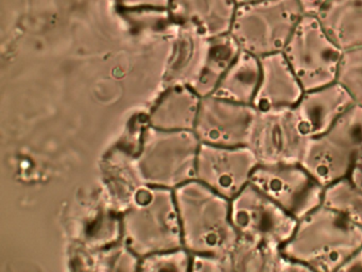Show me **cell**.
<instances>
[{"instance_id":"6da1fadb","label":"cell","mask_w":362,"mask_h":272,"mask_svg":"<svg viewBox=\"0 0 362 272\" xmlns=\"http://www.w3.org/2000/svg\"><path fill=\"white\" fill-rule=\"evenodd\" d=\"M173 191L183 248L190 255L221 259L230 269L228 259L239 239L230 220V200L197 178Z\"/></svg>"},{"instance_id":"7a4b0ae2","label":"cell","mask_w":362,"mask_h":272,"mask_svg":"<svg viewBox=\"0 0 362 272\" xmlns=\"http://www.w3.org/2000/svg\"><path fill=\"white\" fill-rule=\"evenodd\" d=\"M362 244V227L321 204L298 219L283 252L310 271H340Z\"/></svg>"},{"instance_id":"3957f363","label":"cell","mask_w":362,"mask_h":272,"mask_svg":"<svg viewBox=\"0 0 362 272\" xmlns=\"http://www.w3.org/2000/svg\"><path fill=\"white\" fill-rule=\"evenodd\" d=\"M127 249L139 259L183 248L173 189L144 184L122 219Z\"/></svg>"},{"instance_id":"277c9868","label":"cell","mask_w":362,"mask_h":272,"mask_svg":"<svg viewBox=\"0 0 362 272\" xmlns=\"http://www.w3.org/2000/svg\"><path fill=\"white\" fill-rule=\"evenodd\" d=\"M135 167L144 184L175 189L196 178L197 155L201 142L194 130L144 131Z\"/></svg>"},{"instance_id":"5b68a950","label":"cell","mask_w":362,"mask_h":272,"mask_svg":"<svg viewBox=\"0 0 362 272\" xmlns=\"http://www.w3.org/2000/svg\"><path fill=\"white\" fill-rule=\"evenodd\" d=\"M303 15L298 0H259L239 4L230 34L241 50L256 57L283 52Z\"/></svg>"},{"instance_id":"8992f818","label":"cell","mask_w":362,"mask_h":272,"mask_svg":"<svg viewBox=\"0 0 362 272\" xmlns=\"http://www.w3.org/2000/svg\"><path fill=\"white\" fill-rule=\"evenodd\" d=\"M362 149V106L354 103L321 135L307 137L300 163L322 186L349 176Z\"/></svg>"},{"instance_id":"52a82bcc","label":"cell","mask_w":362,"mask_h":272,"mask_svg":"<svg viewBox=\"0 0 362 272\" xmlns=\"http://www.w3.org/2000/svg\"><path fill=\"white\" fill-rule=\"evenodd\" d=\"M283 53L305 91L336 82L343 50L317 15H303Z\"/></svg>"},{"instance_id":"ba28073f","label":"cell","mask_w":362,"mask_h":272,"mask_svg":"<svg viewBox=\"0 0 362 272\" xmlns=\"http://www.w3.org/2000/svg\"><path fill=\"white\" fill-rule=\"evenodd\" d=\"M230 220L239 237L281 248L298 223L251 183L230 200Z\"/></svg>"},{"instance_id":"9c48e42d","label":"cell","mask_w":362,"mask_h":272,"mask_svg":"<svg viewBox=\"0 0 362 272\" xmlns=\"http://www.w3.org/2000/svg\"><path fill=\"white\" fill-rule=\"evenodd\" d=\"M251 184L298 220L321 205L324 187L300 163L259 164Z\"/></svg>"},{"instance_id":"30bf717a","label":"cell","mask_w":362,"mask_h":272,"mask_svg":"<svg viewBox=\"0 0 362 272\" xmlns=\"http://www.w3.org/2000/svg\"><path fill=\"white\" fill-rule=\"evenodd\" d=\"M258 165L259 161L249 146H215L201 142L196 178L232 200L251 183Z\"/></svg>"},{"instance_id":"8fae6325","label":"cell","mask_w":362,"mask_h":272,"mask_svg":"<svg viewBox=\"0 0 362 272\" xmlns=\"http://www.w3.org/2000/svg\"><path fill=\"white\" fill-rule=\"evenodd\" d=\"M306 138L292 108L257 110L247 146L259 164L300 163Z\"/></svg>"},{"instance_id":"7c38bea8","label":"cell","mask_w":362,"mask_h":272,"mask_svg":"<svg viewBox=\"0 0 362 272\" xmlns=\"http://www.w3.org/2000/svg\"><path fill=\"white\" fill-rule=\"evenodd\" d=\"M256 115L257 110L251 104L207 96L201 99L194 131L205 144L247 146Z\"/></svg>"},{"instance_id":"4fadbf2b","label":"cell","mask_w":362,"mask_h":272,"mask_svg":"<svg viewBox=\"0 0 362 272\" xmlns=\"http://www.w3.org/2000/svg\"><path fill=\"white\" fill-rule=\"evenodd\" d=\"M354 101L338 82L305 91L292 108L298 127L306 137L325 133Z\"/></svg>"},{"instance_id":"5bb4252c","label":"cell","mask_w":362,"mask_h":272,"mask_svg":"<svg viewBox=\"0 0 362 272\" xmlns=\"http://www.w3.org/2000/svg\"><path fill=\"white\" fill-rule=\"evenodd\" d=\"M262 76L254 98L257 110L293 108L304 94V87L294 74L283 52L260 57Z\"/></svg>"},{"instance_id":"9a60e30c","label":"cell","mask_w":362,"mask_h":272,"mask_svg":"<svg viewBox=\"0 0 362 272\" xmlns=\"http://www.w3.org/2000/svg\"><path fill=\"white\" fill-rule=\"evenodd\" d=\"M236 8L235 0H170L169 6L177 25L192 26L207 38L230 33Z\"/></svg>"},{"instance_id":"2e32d148","label":"cell","mask_w":362,"mask_h":272,"mask_svg":"<svg viewBox=\"0 0 362 272\" xmlns=\"http://www.w3.org/2000/svg\"><path fill=\"white\" fill-rule=\"evenodd\" d=\"M200 95L189 85L173 83L163 93L149 116L152 127L160 130H194L201 103Z\"/></svg>"},{"instance_id":"e0dca14e","label":"cell","mask_w":362,"mask_h":272,"mask_svg":"<svg viewBox=\"0 0 362 272\" xmlns=\"http://www.w3.org/2000/svg\"><path fill=\"white\" fill-rule=\"evenodd\" d=\"M317 16L343 51L362 47V0H328Z\"/></svg>"},{"instance_id":"ac0fdd59","label":"cell","mask_w":362,"mask_h":272,"mask_svg":"<svg viewBox=\"0 0 362 272\" xmlns=\"http://www.w3.org/2000/svg\"><path fill=\"white\" fill-rule=\"evenodd\" d=\"M262 76L260 57L240 50L232 65L226 70L213 96L253 106Z\"/></svg>"},{"instance_id":"d6986e66","label":"cell","mask_w":362,"mask_h":272,"mask_svg":"<svg viewBox=\"0 0 362 272\" xmlns=\"http://www.w3.org/2000/svg\"><path fill=\"white\" fill-rule=\"evenodd\" d=\"M240 50V47L230 33L209 38L200 72L190 87L201 97L213 95L222 76Z\"/></svg>"},{"instance_id":"ffe728a7","label":"cell","mask_w":362,"mask_h":272,"mask_svg":"<svg viewBox=\"0 0 362 272\" xmlns=\"http://www.w3.org/2000/svg\"><path fill=\"white\" fill-rule=\"evenodd\" d=\"M322 204L362 227V189L349 176L326 186Z\"/></svg>"},{"instance_id":"44dd1931","label":"cell","mask_w":362,"mask_h":272,"mask_svg":"<svg viewBox=\"0 0 362 272\" xmlns=\"http://www.w3.org/2000/svg\"><path fill=\"white\" fill-rule=\"evenodd\" d=\"M118 12L126 23L136 31L164 33L175 32L179 29V25L175 23L169 8H139Z\"/></svg>"},{"instance_id":"7402d4cb","label":"cell","mask_w":362,"mask_h":272,"mask_svg":"<svg viewBox=\"0 0 362 272\" xmlns=\"http://www.w3.org/2000/svg\"><path fill=\"white\" fill-rule=\"evenodd\" d=\"M336 82L347 91L354 103L362 106V47L343 51Z\"/></svg>"},{"instance_id":"603a6c76","label":"cell","mask_w":362,"mask_h":272,"mask_svg":"<svg viewBox=\"0 0 362 272\" xmlns=\"http://www.w3.org/2000/svg\"><path fill=\"white\" fill-rule=\"evenodd\" d=\"M139 264L141 266V270H186L189 269L188 266L192 265V255L182 248L143 257L139 259Z\"/></svg>"},{"instance_id":"cb8c5ba5","label":"cell","mask_w":362,"mask_h":272,"mask_svg":"<svg viewBox=\"0 0 362 272\" xmlns=\"http://www.w3.org/2000/svg\"><path fill=\"white\" fill-rule=\"evenodd\" d=\"M118 11L139 8H169L170 0H115Z\"/></svg>"},{"instance_id":"d4e9b609","label":"cell","mask_w":362,"mask_h":272,"mask_svg":"<svg viewBox=\"0 0 362 272\" xmlns=\"http://www.w3.org/2000/svg\"><path fill=\"white\" fill-rule=\"evenodd\" d=\"M349 176L358 187L362 189V149L357 153L355 159H354Z\"/></svg>"},{"instance_id":"484cf974","label":"cell","mask_w":362,"mask_h":272,"mask_svg":"<svg viewBox=\"0 0 362 272\" xmlns=\"http://www.w3.org/2000/svg\"><path fill=\"white\" fill-rule=\"evenodd\" d=\"M356 270L362 271V244L341 267L340 271H356Z\"/></svg>"},{"instance_id":"4316f807","label":"cell","mask_w":362,"mask_h":272,"mask_svg":"<svg viewBox=\"0 0 362 272\" xmlns=\"http://www.w3.org/2000/svg\"><path fill=\"white\" fill-rule=\"evenodd\" d=\"M304 14L317 15L328 0H298Z\"/></svg>"},{"instance_id":"83f0119b","label":"cell","mask_w":362,"mask_h":272,"mask_svg":"<svg viewBox=\"0 0 362 272\" xmlns=\"http://www.w3.org/2000/svg\"><path fill=\"white\" fill-rule=\"evenodd\" d=\"M255 1H259V0H235V2H236L237 6H239V4H250V2Z\"/></svg>"}]
</instances>
